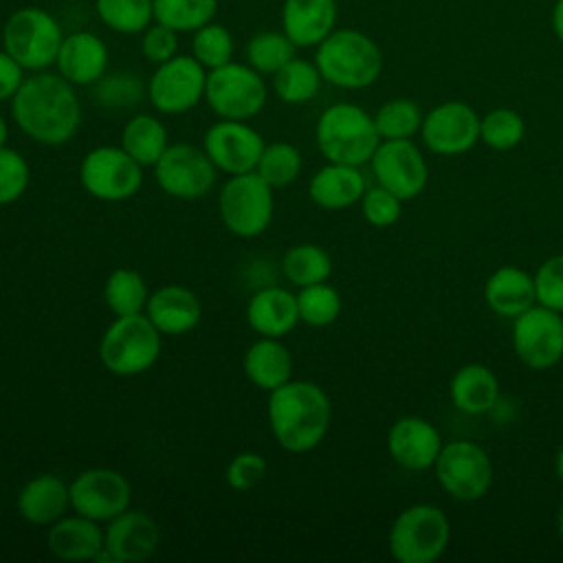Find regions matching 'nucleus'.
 <instances>
[{"label": "nucleus", "mask_w": 563, "mask_h": 563, "mask_svg": "<svg viewBox=\"0 0 563 563\" xmlns=\"http://www.w3.org/2000/svg\"><path fill=\"white\" fill-rule=\"evenodd\" d=\"M18 128L42 145L68 143L81 125V106L75 86L59 73L37 70L26 77L11 99Z\"/></svg>", "instance_id": "f257e3e1"}, {"label": "nucleus", "mask_w": 563, "mask_h": 563, "mask_svg": "<svg viewBox=\"0 0 563 563\" xmlns=\"http://www.w3.org/2000/svg\"><path fill=\"white\" fill-rule=\"evenodd\" d=\"M268 427L277 444L288 453L317 449L332 420V405L323 387L312 380H288L268 391Z\"/></svg>", "instance_id": "f03ea898"}, {"label": "nucleus", "mask_w": 563, "mask_h": 563, "mask_svg": "<svg viewBox=\"0 0 563 563\" xmlns=\"http://www.w3.org/2000/svg\"><path fill=\"white\" fill-rule=\"evenodd\" d=\"M314 64L323 81L345 90H361L378 79L383 55L369 35L356 29H334L317 44Z\"/></svg>", "instance_id": "7ed1b4c3"}, {"label": "nucleus", "mask_w": 563, "mask_h": 563, "mask_svg": "<svg viewBox=\"0 0 563 563\" xmlns=\"http://www.w3.org/2000/svg\"><path fill=\"white\" fill-rule=\"evenodd\" d=\"M314 141L330 163L365 165L383 141L374 117L356 103H334L325 108L314 128Z\"/></svg>", "instance_id": "20e7f679"}, {"label": "nucleus", "mask_w": 563, "mask_h": 563, "mask_svg": "<svg viewBox=\"0 0 563 563\" xmlns=\"http://www.w3.org/2000/svg\"><path fill=\"white\" fill-rule=\"evenodd\" d=\"M161 332L145 312L117 317L99 341V358L114 376H139L161 354Z\"/></svg>", "instance_id": "39448f33"}, {"label": "nucleus", "mask_w": 563, "mask_h": 563, "mask_svg": "<svg viewBox=\"0 0 563 563\" xmlns=\"http://www.w3.org/2000/svg\"><path fill=\"white\" fill-rule=\"evenodd\" d=\"M62 42L57 18L42 7H20L2 26V48L31 73L53 66Z\"/></svg>", "instance_id": "423d86ee"}, {"label": "nucleus", "mask_w": 563, "mask_h": 563, "mask_svg": "<svg viewBox=\"0 0 563 563\" xmlns=\"http://www.w3.org/2000/svg\"><path fill=\"white\" fill-rule=\"evenodd\" d=\"M451 539V523L435 504H413L398 512L387 545L400 563H433Z\"/></svg>", "instance_id": "0eeeda50"}, {"label": "nucleus", "mask_w": 563, "mask_h": 563, "mask_svg": "<svg viewBox=\"0 0 563 563\" xmlns=\"http://www.w3.org/2000/svg\"><path fill=\"white\" fill-rule=\"evenodd\" d=\"M218 211L222 224L233 235L244 240L257 238L273 222V187L257 172L235 174L220 189Z\"/></svg>", "instance_id": "6e6552de"}, {"label": "nucleus", "mask_w": 563, "mask_h": 563, "mask_svg": "<svg viewBox=\"0 0 563 563\" xmlns=\"http://www.w3.org/2000/svg\"><path fill=\"white\" fill-rule=\"evenodd\" d=\"M268 90L262 75L249 66L229 62L207 70L205 101L220 119L249 121L262 112Z\"/></svg>", "instance_id": "1a4fd4ad"}, {"label": "nucleus", "mask_w": 563, "mask_h": 563, "mask_svg": "<svg viewBox=\"0 0 563 563\" xmlns=\"http://www.w3.org/2000/svg\"><path fill=\"white\" fill-rule=\"evenodd\" d=\"M79 183L86 194L101 202H123L141 189L143 165L121 145H99L81 158Z\"/></svg>", "instance_id": "9d476101"}, {"label": "nucleus", "mask_w": 563, "mask_h": 563, "mask_svg": "<svg viewBox=\"0 0 563 563\" xmlns=\"http://www.w3.org/2000/svg\"><path fill=\"white\" fill-rule=\"evenodd\" d=\"M433 468L438 484L457 501H477L493 484V462L488 453L468 440L442 444Z\"/></svg>", "instance_id": "9b49d317"}, {"label": "nucleus", "mask_w": 563, "mask_h": 563, "mask_svg": "<svg viewBox=\"0 0 563 563\" xmlns=\"http://www.w3.org/2000/svg\"><path fill=\"white\" fill-rule=\"evenodd\" d=\"M207 68L194 55H174L156 66L147 81V97L163 114H183L205 99Z\"/></svg>", "instance_id": "f8f14e48"}, {"label": "nucleus", "mask_w": 563, "mask_h": 563, "mask_svg": "<svg viewBox=\"0 0 563 563\" xmlns=\"http://www.w3.org/2000/svg\"><path fill=\"white\" fill-rule=\"evenodd\" d=\"M218 167L202 147L189 143H172L154 163L158 187L178 200H198L216 185Z\"/></svg>", "instance_id": "ddd939ff"}, {"label": "nucleus", "mask_w": 563, "mask_h": 563, "mask_svg": "<svg viewBox=\"0 0 563 563\" xmlns=\"http://www.w3.org/2000/svg\"><path fill=\"white\" fill-rule=\"evenodd\" d=\"M512 347L530 369H550L563 358V317L541 303L512 319Z\"/></svg>", "instance_id": "4468645a"}, {"label": "nucleus", "mask_w": 563, "mask_h": 563, "mask_svg": "<svg viewBox=\"0 0 563 563\" xmlns=\"http://www.w3.org/2000/svg\"><path fill=\"white\" fill-rule=\"evenodd\" d=\"M68 490H70V508L77 515H84L99 523L110 521L119 512L128 510L132 501V486L128 477L106 466L81 471L68 484Z\"/></svg>", "instance_id": "2eb2a0df"}, {"label": "nucleus", "mask_w": 563, "mask_h": 563, "mask_svg": "<svg viewBox=\"0 0 563 563\" xmlns=\"http://www.w3.org/2000/svg\"><path fill=\"white\" fill-rule=\"evenodd\" d=\"M374 178L400 200L420 196L429 180V167L418 145L409 139H383L369 158Z\"/></svg>", "instance_id": "dca6fc26"}, {"label": "nucleus", "mask_w": 563, "mask_h": 563, "mask_svg": "<svg viewBox=\"0 0 563 563\" xmlns=\"http://www.w3.org/2000/svg\"><path fill=\"white\" fill-rule=\"evenodd\" d=\"M264 145V139L255 128L235 119L216 121L202 139V150L211 163L229 176L255 172Z\"/></svg>", "instance_id": "f3484780"}, {"label": "nucleus", "mask_w": 563, "mask_h": 563, "mask_svg": "<svg viewBox=\"0 0 563 563\" xmlns=\"http://www.w3.org/2000/svg\"><path fill=\"white\" fill-rule=\"evenodd\" d=\"M479 114L464 101H444L422 117L424 145L440 156H457L479 141Z\"/></svg>", "instance_id": "a211bd4d"}, {"label": "nucleus", "mask_w": 563, "mask_h": 563, "mask_svg": "<svg viewBox=\"0 0 563 563\" xmlns=\"http://www.w3.org/2000/svg\"><path fill=\"white\" fill-rule=\"evenodd\" d=\"M442 444L440 431L420 416H402L387 431V451L391 460L407 471L431 468Z\"/></svg>", "instance_id": "6ab92c4d"}, {"label": "nucleus", "mask_w": 563, "mask_h": 563, "mask_svg": "<svg viewBox=\"0 0 563 563\" xmlns=\"http://www.w3.org/2000/svg\"><path fill=\"white\" fill-rule=\"evenodd\" d=\"M161 541L156 521L143 510H123L103 528V545L117 563H139L150 559Z\"/></svg>", "instance_id": "aec40b11"}, {"label": "nucleus", "mask_w": 563, "mask_h": 563, "mask_svg": "<svg viewBox=\"0 0 563 563\" xmlns=\"http://www.w3.org/2000/svg\"><path fill=\"white\" fill-rule=\"evenodd\" d=\"M110 53L106 42L90 31L64 35L55 66L73 86H92L108 70Z\"/></svg>", "instance_id": "412c9836"}, {"label": "nucleus", "mask_w": 563, "mask_h": 563, "mask_svg": "<svg viewBox=\"0 0 563 563\" xmlns=\"http://www.w3.org/2000/svg\"><path fill=\"white\" fill-rule=\"evenodd\" d=\"M145 314L161 334L178 336L191 332L200 323L202 303L194 290L178 284H167L150 292Z\"/></svg>", "instance_id": "4be33fe9"}, {"label": "nucleus", "mask_w": 563, "mask_h": 563, "mask_svg": "<svg viewBox=\"0 0 563 563\" xmlns=\"http://www.w3.org/2000/svg\"><path fill=\"white\" fill-rule=\"evenodd\" d=\"M336 0H284L282 31L297 48L317 46L336 24Z\"/></svg>", "instance_id": "5701e85b"}, {"label": "nucleus", "mask_w": 563, "mask_h": 563, "mask_svg": "<svg viewBox=\"0 0 563 563\" xmlns=\"http://www.w3.org/2000/svg\"><path fill=\"white\" fill-rule=\"evenodd\" d=\"M246 321L260 336L282 339L295 330L299 319L297 295L282 286H266L251 295L246 303Z\"/></svg>", "instance_id": "b1692460"}, {"label": "nucleus", "mask_w": 563, "mask_h": 563, "mask_svg": "<svg viewBox=\"0 0 563 563\" xmlns=\"http://www.w3.org/2000/svg\"><path fill=\"white\" fill-rule=\"evenodd\" d=\"M68 508V484L53 473L31 477L18 493V515L33 526H51L62 519Z\"/></svg>", "instance_id": "393cba45"}, {"label": "nucleus", "mask_w": 563, "mask_h": 563, "mask_svg": "<svg viewBox=\"0 0 563 563\" xmlns=\"http://www.w3.org/2000/svg\"><path fill=\"white\" fill-rule=\"evenodd\" d=\"M365 194V178L356 165L330 163L317 169L308 183L310 200L330 211H339L361 202Z\"/></svg>", "instance_id": "a878e982"}, {"label": "nucleus", "mask_w": 563, "mask_h": 563, "mask_svg": "<svg viewBox=\"0 0 563 563\" xmlns=\"http://www.w3.org/2000/svg\"><path fill=\"white\" fill-rule=\"evenodd\" d=\"M46 545L62 561H92L103 548V528L84 515H64L48 526Z\"/></svg>", "instance_id": "bb28decb"}, {"label": "nucleus", "mask_w": 563, "mask_h": 563, "mask_svg": "<svg viewBox=\"0 0 563 563\" xmlns=\"http://www.w3.org/2000/svg\"><path fill=\"white\" fill-rule=\"evenodd\" d=\"M484 301L495 314L515 319L537 303L534 277L519 266H499L484 284Z\"/></svg>", "instance_id": "cd10ccee"}, {"label": "nucleus", "mask_w": 563, "mask_h": 563, "mask_svg": "<svg viewBox=\"0 0 563 563\" xmlns=\"http://www.w3.org/2000/svg\"><path fill=\"white\" fill-rule=\"evenodd\" d=\"M242 367L246 378L264 389L273 391L290 380L292 376V356L288 347L273 336H260L249 345L242 358Z\"/></svg>", "instance_id": "c85d7f7f"}, {"label": "nucleus", "mask_w": 563, "mask_h": 563, "mask_svg": "<svg viewBox=\"0 0 563 563\" xmlns=\"http://www.w3.org/2000/svg\"><path fill=\"white\" fill-rule=\"evenodd\" d=\"M449 396L460 411L468 416H482L497 405L499 380L490 367L482 363H466L453 374L449 383Z\"/></svg>", "instance_id": "c756f323"}, {"label": "nucleus", "mask_w": 563, "mask_h": 563, "mask_svg": "<svg viewBox=\"0 0 563 563\" xmlns=\"http://www.w3.org/2000/svg\"><path fill=\"white\" fill-rule=\"evenodd\" d=\"M167 145V130L152 114H134L121 130V147L143 167H154Z\"/></svg>", "instance_id": "7c9ffc66"}, {"label": "nucleus", "mask_w": 563, "mask_h": 563, "mask_svg": "<svg viewBox=\"0 0 563 563\" xmlns=\"http://www.w3.org/2000/svg\"><path fill=\"white\" fill-rule=\"evenodd\" d=\"M103 299L114 317L141 314L145 312L150 290L141 273L132 268H114L106 279Z\"/></svg>", "instance_id": "2f4dec72"}, {"label": "nucleus", "mask_w": 563, "mask_h": 563, "mask_svg": "<svg viewBox=\"0 0 563 563\" xmlns=\"http://www.w3.org/2000/svg\"><path fill=\"white\" fill-rule=\"evenodd\" d=\"M321 81L323 77L314 62L292 57L273 75V90L279 97V101L297 106L310 101L319 92Z\"/></svg>", "instance_id": "473e14b6"}, {"label": "nucleus", "mask_w": 563, "mask_h": 563, "mask_svg": "<svg viewBox=\"0 0 563 563\" xmlns=\"http://www.w3.org/2000/svg\"><path fill=\"white\" fill-rule=\"evenodd\" d=\"M282 273L290 284L303 288L325 282L332 273V260L319 244H295L282 257Z\"/></svg>", "instance_id": "72a5a7b5"}, {"label": "nucleus", "mask_w": 563, "mask_h": 563, "mask_svg": "<svg viewBox=\"0 0 563 563\" xmlns=\"http://www.w3.org/2000/svg\"><path fill=\"white\" fill-rule=\"evenodd\" d=\"M154 22H161L176 33H194L213 22L218 0H152Z\"/></svg>", "instance_id": "f704fd0d"}, {"label": "nucleus", "mask_w": 563, "mask_h": 563, "mask_svg": "<svg viewBox=\"0 0 563 563\" xmlns=\"http://www.w3.org/2000/svg\"><path fill=\"white\" fill-rule=\"evenodd\" d=\"M99 20L121 35L143 33L154 22L152 0H95Z\"/></svg>", "instance_id": "c9c22d12"}, {"label": "nucleus", "mask_w": 563, "mask_h": 563, "mask_svg": "<svg viewBox=\"0 0 563 563\" xmlns=\"http://www.w3.org/2000/svg\"><path fill=\"white\" fill-rule=\"evenodd\" d=\"M295 48L297 46L284 31H260L246 42L244 55L246 64L260 75H275L295 57Z\"/></svg>", "instance_id": "e433bc0d"}, {"label": "nucleus", "mask_w": 563, "mask_h": 563, "mask_svg": "<svg viewBox=\"0 0 563 563\" xmlns=\"http://www.w3.org/2000/svg\"><path fill=\"white\" fill-rule=\"evenodd\" d=\"M301 165H303L301 152L286 141H277V143L264 145V152L257 161L255 172L273 189H277V187H286V185L295 183L297 176L301 174Z\"/></svg>", "instance_id": "4c0bfd02"}, {"label": "nucleus", "mask_w": 563, "mask_h": 563, "mask_svg": "<svg viewBox=\"0 0 563 563\" xmlns=\"http://www.w3.org/2000/svg\"><path fill=\"white\" fill-rule=\"evenodd\" d=\"M299 319L312 328H325L341 314V295L334 286L319 282L303 286L297 295Z\"/></svg>", "instance_id": "58836bf2"}, {"label": "nucleus", "mask_w": 563, "mask_h": 563, "mask_svg": "<svg viewBox=\"0 0 563 563\" xmlns=\"http://www.w3.org/2000/svg\"><path fill=\"white\" fill-rule=\"evenodd\" d=\"M376 130L380 139H411L420 132L422 112L416 101L398 97L385 101L374 114Z\"/></svg>", "instance_id": "ea45409f"}, {"label": "nucleus", "mask_w": 563, "mask_h": 563, "mask_svg": "<svg viewBox=\"0 0 563 563\" xmlns=\"http://www.w3.org/2000/svg\"><path fill=\"white\" fill-rule=\"evenodd\" d=\"M526 123L519 112L510 108H495L479 119V141L497 152L517 147L523 141Z\"/></svg>", "instance_id": "a19ab883"}, {"label": "nucleus", "mask_w": 563, "mask_h": 563, "mask_svg": "<svg viewBox=\"0 0 563 563\" xmlns=\"http://www.w3.org/2000/svg\"><path fill=\"white\" fill-rule=\"evenodd\" d=\"M235 42L227 26L209 22L194 31L191 40V55L207 68L213 70L218 66H224L233 59Z\"/></svg>", "instance_id": "79ce46f5"}, {"label": "nucleus", "mask_w": 563, "mask_h": 563, "mask_svg": "<svg viewBox=\"0 0 563 563\" xmlns=\"http://www.w3.org/2000/svg\"><path fill=\"white\" fill-rule=\"evenodd\" d=\"M92 86V95L103 108H130L147 95V86L141 81V77L123 70L103 75Z\"/></svg>", "instance_id": "37998d69"}, {"label": "nucleus", "mask_w": 563, "mask_h": 563, "mask_svg": "<svg viewBox=\"0 0 563 563\" xmlns=\"http://www.w3.org/2000/svg\"><path fill=\"white\" fill-rule=\"evenodd\" d=\"M31 169L26 158L11 147H0V205H11L26 194Z\"/></svg>", "instance_id": "c03bdc74"}, {"label": "nucleus", "mask_w": 563, "mask_h": 563, "mask_svg": "<svg viewBox=\"0 0 563 563\" xmlns=\"http://www.w3.org/2000/svg\"><path fill=\"white\" fill-rule=\"evenodd\" d=\"M361 211H363V218L372 227L387 229L398 222V218L402 213V200L396 194H391L389 189L376 185L372 189H365V194L361 198Z\"/></svg>", "instance_id": "a18cd8bd"}, {"label": "nucleus", "mask_w": 563, "mask_h": 563, "mask_svg": "<svg viewBox=\"0 0 563 563\" xmlns=\"http://www.w3.org/2000/svg\"><path fill=\"white\" fill-rule=\"evenodd\" d=\"M532 277L537 303L563 312V253L548 257Z\"/></svg>", "instance_id": "49530a36"}, {"label": "nucleus", "mask_w": 563, "mask_h": 563, "mask_svg": "<svg viewBox=\"0 0 563 563\" xmlns=\"http://www.w3.org/2000/svg\"><path fill=\"white\" fill-rule=\"evenodd\" d=\"M266 471H268V464L260 453L242 451V453L233 455L231 462L227 464L224 479L233 490L244 493V490L255 488L266 477Z\"/></svg>", "instance_id": "de8ad7c7"}, {"label": "nucleus", "mask_w": 563, "mask_h": 563, "mask_svg": "<svg viewBox=\"0 0 563 563\" xmlns=\"http://www.w3.org/2000/svg\"><path fill=\"white\" fill-rule=\"evenodd\" d=\"M141 35V53L150 64L158 66L178 55V33L174 29L152 22Z\"/></svg>", "instance_id": "09e8293b"}, {"label": "nucleus", "mask_w": 563, "mask_h": 563, "mask_svg": "<svg viewBox=\"0 0 563 563\" xmlns=\"http://www.w3.org/2000/svg\"><path fill=\"white\" fill-rule=\"evenodd\" d=\"M24 68L4 48H0V101L13 99L24 81Z\"/></svg>", "instance_id": "8fccbe9b"}, {"label": "nucleus", "mask_w": 563, "mask_h": 563, "mask_svg": "<svg viewBox=\"0 0 563 563\" xmlns=\"http://www.w3.org/2000/svg\"><path fill=\"white\" fill-rule=\"evenodd\" d=\"M552 29H554V35L559 37V42H563V0H556V2H554V9H552Z\"/></svg>", "instance_id": "3c124183"}, {"label": "nucleus", "mask_w": 563, "mask_h": 563, "mask_svg": "<svg viewBox=\"0 0 563 563\" xmlns=\"http://www.w3.org/2000/svg\"><path fill=\"white\" fill-rule=\"evenodd\" d=\"M554 473H556V477L563 482V446L556 451V455H554Z\"/></svg>", "instance_id": "603ef678"}, {"label": "nucleus", "mask_w": 563, "mask_h": 563, "mask_svg": "<svg viewBox=\"0 0 563 563\" xmlns=\"http://www.w3.org/2000/svg\"><path fill=\"white\" fill-rule=\"evenodd\" d=\"M7 139H9V123H7V119L0 114V147H7Z\"/></svg>", "instance_id": "864d4df0"}, {"label": "nucleus", "mask_w": 563, "mask_h": 563, "mask_svg": "<svg viewBox=\"0 0 563 563\" xmlns=\"http://www.w3.org/2000/svg\"><path fill=\"white\" fill-rule=\"evenodd\" d=\"M556 532H559V537L563 539V501H561L559 512H556Z\"/></svg>", "instance_id": "5fc2aeb1"}]
</instances>
